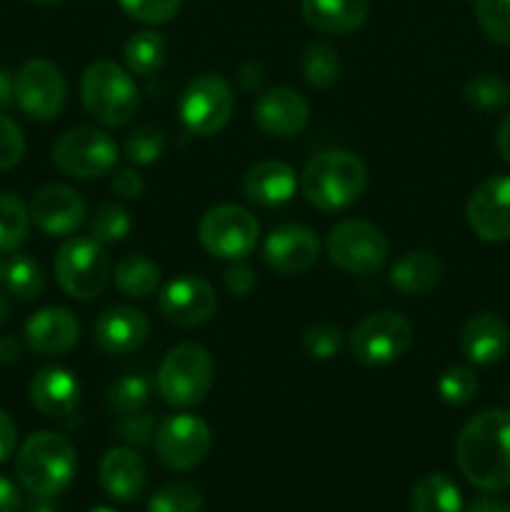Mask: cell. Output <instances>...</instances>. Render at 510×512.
<instances>
[{
  "label": "cell",
  "instance_id": "6da1fadb",
  "mask_svg": "<svg viewBox=\"0 0 510 512\" xmlns=\"http://www.w3.org/2000/svg\"><path fill=\"white\" fill-rule=\"evenodd\" d=\"M455 460L475 488H510V410H483L468 420L455 440Z\"/></svg>",
  "mask_w": 510,
  "mask_h": 512
},
{
  "label": "cell",
  "instance_id": "7a4b0ae2",
  "mask_svg": "<svg viewBox=\"0 0 510 512\" xmlns=\"http://www.w3.org/2000/svg\"><path fill=\"white\" fill-rule=\"evenodd\" d=\"M368 185V170L355 153L348 150H328L308 160L300 188L305 200L323 213H338L350 208Z\"/></svg>",
  "mask_w": 510,
  "mask_h": 512
},
{
  "label": "cell",
  "instance_id": "3957f363",
  "mask_svg": "<svg viewBox=\"0 0 510 512\" xmlns=\"http://www.w3.org/2000/svg\"><path fill=\"white\" fill-rule=\"evenodd\" d=\"M78 453L65 435L35 433L20 445L15 458V473L20 485L35 498H55L63 493L75 478Z\"/></svg>",
  "mask_w": 510,
  "mask_h": 512
},
{
  "label": "cell",
  "instance_id": "277c9868",
  "mask_svg": "<svg viewBox=\"0 0 510 512\" xmlns=\"http://www.w3.org/2000/svg\"><path fill=\"white\" fill-rule=\"evenodd\" d=\"M80 100H83L85 113L108 128L130 123L140 105L138 88L128 70L110 60H98L85 68L80 78Z\"/></svg>",
  "mask_w": 510,
  "mask_h": 512
},
{
  "label": "cell",
  "instance_id": "5b68a950",
  "mask_svg": "<svg viewBox=\"0 0 510 512\" xmlns=\"http://www.w3.org/2000/svg\"><path fill=\"white\" fill-rule=\"evenodd\" d=\"M215 380V363L198 343H180L168 350L158 368V393L170 408L203 403Z\"/></svg>",
  "mask_w": 510,
  "mask_h": 512
},
{
  "label": "cell",
  "instance_id": "8992f818",
  "mask_svg": "<svg viewBox=\"0 0 510 512\" xmlns=\"http://www.w3.org/2000/svg\"><path fill=\"white\" fill-rule=\"evenodd\" d=\"M60 290L73 300H95L113 278V263L105 245L88 238H70L60 245L53 260Z\"/></svg>",
  "mask_w": 510,
  "mask_h": 512
},
{
  "label": "cell",
  "instance_id": "52a82bcc",
  "mask_svg": "<svg viewBox=\"0 0 510 512\" xmlns=\"http://www.w3.org/2000/svg\"><path fill=\"white\" fill-rule=\"evenodd\" d=\"M333 265L350 275H375L388 260V238L368 220L348 218L330 228L325 243Z\"/></svg>",
  "mask_w": 510,
  "mask_h": 512
},
{
  "label": "cell",
  "instance_id": "ba28073f",
  "mask_svg": "<svg viewBox=\"0 0 510 512\" xmlns=\"http://www.w3.org/2000/svg\"><path fill=\"white\" fill-rule=\"evenodd\" d=\"M53 163L68 178H103L118 163V145L103 130L80 125V128L65 130L55 140Z\"/></svg>",
  "mask_w": 510,
  "mask_h": 512
},
{
  "label": "cell",
  "instance_id": "9c48e42d",
  "mask_svg": "<svg viewBox=\"0 0 510 512\" xmlns=\"http://www.w3.org/2000/svg\"><path fill=\"white\" fill-rule=\"evenodd\" d=\"M200 245L213 258L245 260L255 250L260 238V223L250 210L223 203L210 208L198 225Z\"/></svg>",
  "mask_w": 510,
  "mask_h": 512
},
{
  "label": "cell",
  "instance_id": "30bf717a",
  "mask_svg": "<svg viewBox=\"0 0 510 512\" xmlns=\"http://www.w3.org/2000/svg\"><path fill=\"white\" fill-rule=\"evenodd\" d=\"M235 110L233 88L215 73H203L185 85L178 113L185 130L193 135H215L230 123Z\"/></svg>",
  "mask_w": 510,
  "mask_h": 512
},
{
  "label": "cell",
  "instance_id": "8fae6325",
  "mask_svg": "<svg viewBox=\"0 0 510 512\" xmlns=\"http://www.w3.org/2000/svg\"><path fill=\"white\" fill-rule=\"evenodd\" d=\"M413 343V328L403 315L380 310L360 320L350 333V353L360 365L380 368L403 358Z\"/></svg>",
  "mask_w": 510,
  "mask_h": 512
},
{
  "label": "cell",
  "instance_id": "7c38bea8",
  "mask_svg": "<svg viewBox=\"0 0 510 512\" xmlns=\"http://www.w3.org/2000/svg\"><path fill=\"white\" fill-rule=\"evenodd\" d=\"M15 103L25 118L50 123L68 103V83L53 60L33 58L15 75Z\"/></svg>",
  "mask_w": 510,
  "mask_h": 512
},
{
  "label": "cell",
  "instance_id": "4fadbf2b",
  "mask_svg": "<svg viewBox=\"0 0 510 512\" xmlns=\"http://www.w3.org/2000/svg\"><path fill=\"white\" fill-rule=\"evenodd\" d=\"M210 428L203 418L190 413H178L165 418L155 430V453L168 470H193L208 458Z\"/></svg>",
  "mask_w": 510,
  "mask_h": 512
},
{
  "label": "cell",
  "instance_id": "5bb4252c",
  "mask_svg": "<svg viewBox=\"0 0 510 512\" xmlns=\"http://www.w3.org/2000/svg\"><path fill=\"white\" fill-rule=\"evenodd\" d=\"M215 310H218V295L213 285L198 275L170 280L158 295V313L175 328H198L213 318Z\"/></svg>",
  "mask_w": 510,
  "mask_h": 512
},
{
  "label": "cell",
  "instance_id": "9a60e30c",
  "mask_svg": "<svg viewBox=\"0 0 510 512\" xmlns=\"http://www.w3.org/2000/svg\"><path fill=\"white\" fill-rule=\"evenodd\" d=\"M470 230L485 243L510 240V175H493L470 193L465 208Z\"/></svg>",
  "mask_w": 510,
  "mask_h": 512
},
{
  "label": "cell",
  "instance_id": "2e32d148",
  "mask_svg": "<svg viewBox=\"0 0 510 512\" xmlns=\"http://www.w3.org/2000/svg\"><path fill=\"white\" fill-rule=\"evenodd\" d=\"M30 220L35 228L53 238H68L88 218V208L80 193L68 185H45L30 200Z\"/></svg>",
  "mask_w": 510,
  "mask_h": 512
},
{
  "label": "cell",
  "instance_id": "e0dca14e",
  "mask_svg": "<svg viewBox=\"0 0 510 512\" xmlns=\"http://www.w3.org/2000/svg\"><path fill=\"white\" fill-rule=\"evenodd\" d=\"M320 243L305 225H280L263 245V260L280 275H303L318 263Z\"/></svg>",
  "mask_w": 510,
  "mask_h": 512
},
{
  "label": "cell",
  "instance_id": "ac0fdd59",
  "mask_svg": "<svg viewBox=\"0 0 510 512\" xmlns=\"http://www.w3.org/2000/svg\"><path fill=\"white\" fill-rule=\"evenodd\" d=\"M253 120L265 135L295 138L308 125L310 103L293 88H270L255 100Z\"/></svg>",
  "mask_w": 510,
  "mask_h": 512
},
{
  "label": "cell",
  "instance_id": "d6986e66",
  "mask_svg": "<svg viewBox=\"0 0 510 512\" xmlns=\"http://www.w3.org/2000/svg\"><path fill=\"white\" fill-rule=\"evenodd\" d=\"M150 338V320L143 310L115 305L93 323V340L103 353L128 355L143 348Z\"/></svg>",
  "mask_w": 510,
  "mask_h": 512
},
{
  "label": "cell",
  "instance_id": "ffe728a7",
  "mask_svg": "<svg viewBox=\"0 0 510 512\" xmlns=\"http://www.w3.org/2000/svg\"><path fill=\"white\" fill-rule=\"evenodd\" d=\"M25 348L33 353L55 358L65 355L78 345L80 340V323L68 308H43L28 318L23 325Z\"/></svg>",
  "mask_w": 510,
  "mask_h": 512
},
{
  "label": "cell",
  "instance_id": "44dd1931",
  "mask_svg": "<svg viewBox=\"0 0 510 512\" xmlns=\"http://www.w3.org/2000/svg\"><path fill=\"white\" fill-rule=\"evenodd\" d=\"M510 348V328L500 315L475 313L460 330V350L473 365H495Z\"/></svg>",
  "mask_w": 510,
  "mask_h": 512
},
{
  "label": "cell",
  "instance_id": "7402d4cb",
  "mask_svg": "<svg viewBox=\"0 0 510 512\" xmlns=\"http://www.w3.org/2000/svg\"><path fill=\"white\" fill-rule=\"evenodd\" d=\"M30 403L45 418H65L78 408L80 383L70 370L43 368L30 380Z\"/></svg>",
  "mask_w": 510,
  "mask_h": 512
},
{
  "label": "cell",
  "instance_id": "603a6c76",
  "mask_svg": "<svg viewBox=\"0 0 510 512\" xmlns=\"http://www.w3.org/2000/svg\"><path fill=\"white\" fill-rule=\"evenodd\" d=\"M145 463L133 448H110L100 460V485L110 498L130 503L145 488Z\"/></svg>",
  "mask_w": 510,
  "mask_h": 512
},
{
  "label": "cell",
  "instance_id": "cb8c5ba5",
  "mask_svg": "<svg viewBox=\"0 0 510 512\" xmlns=\"http://www.w3.org/2000/svg\"><path fill=\"white\" fill-rule=\"evenodd\" d=\"M295 188H298L295 170L288 163H280V160L255 163L243 178V190L248 200L255 205H263V208L288 203L295 195Z\"/></svg>",
  "mask_w": 510,
  "mask_h": 512
},
{
  "label": "cell",
  "instance_id": "d4e9b609",
  "mask_svg": "<svg viewBox=\"0 0 510 512\" xmlns=\"http://www.w3.org/2000/svg\"><path fill=\"white\" fill-rule=\"evenodd\" d=\"M310 28L325 35H348L368 20L370 0H300Z\"/></svg>",
  "mask_w": 510,
  "mask_h": 512
},
{
  "label": "cell",
  "instance_id": "484cf974",
  "mask_svg": "<svg viewBox=\"0 0 510 512\" xmlns=\"http://www.w3.org/2000/svg\"><path fill=\"white\" fill-rule=\"evenodd\" d=\"M443 280V260L428 250L400 255L388 273V283L403 295H428Z\"/></svg>",
  "mask_w": 510,
  "mask_h": 512
},
{
  "label": "cell",
  "instance_id": "4316f807",
  "mask_svg": "<svg viewBox=\"0 0 510 512\" xmlns=\"http://www.w3.org/2000/svg\"><path fill=\"white\" fill-rule=\"evenodd\" d=\"M410 510L413 512H463L460 490L448 475H423L410 490Z\"/></svg>",
  "mask_w": 510,
  "mask_h": 512
},
{
  "label": "cell",
  "instance_id": "83f0119b",
  "mask_svg": "<svg viewBox=\"0 0 510 512\" xmlns=\"http://www.w3.org/2000/svg\"><path fill=\"white\" fill-rule=\"evenodd\" d=\"M115 288L128 298H150L160 285V268L140 253L123 255L113 270Z\"/></svg>",
  "mask_w": 510,
  "mask_h": 512
},
{
  "label": "cell",
  "instance_id": "f1b7e54d",
  "mask_svg": "<svg viewBox=\"0 0 510 512\" xmlns=\"http://www.w3.org/2000/svg\"><path fill=\"white\" fill-rule=\"evenodd\" d=\"M123 58L130 73L155 75L163 68L165 58H168V45H165L163 35L155 33V30H140V33L128 38L123 48Z\"/></svg>",
  "mask_w": 510,
  "mask_h": 512
},
{
  "label": "cell",
  "instance_id": "f546056e",
  "mask_svg": "<svg viewBox=\"0 0 510 512\" xmlns=\"http://www.w3.org/2000/svg\"><path fill=\"white\" fill-rule=\"evenodd\" d=\"M3 288L8 290L13 298L18 300H35L40 298L45 288V278L40 265L33 258L25 255H15V258L5 260L3 263Z\"/></svg>",
  "mask_w": 510,
  "mask_h": 512
},
{
  "label": "cell",
  "instance_id": "4dcf8cb0",
  "mask_svg": "<svg viewBox=\"0 0 510 512\" xmlns=\"http://www.w3.org/2000/svg\"><path fill=\"white\" fill-rule=\"evenodd\" d=\"M303 78L313 88L325 90L338 83L343 73V63L333 45L328 43H310L303 53Z\"/></svg>",
  "mask_w": 510,
  "mask_h": 512
},
{
  "label": "cell",
  "instance_id": "1f68e13d",
  "mask_svg": "<svg viewBox=\"0 0 510 512\" xmlns=\"http://www.w3.org/2000/svg\"><path fill=\"white\" fill-rule=\"evenodd\" d=\"M30 230V210L13 193H0V253H15Z\"/></svg>",
  "mask_w": 510,
  "mask_h": 512
},
{
  "label": "cell",
  "instance_id": "d6a6232c",
  "mask_svg": "<svg viewBox=\"0 0 510 512\" xmlns=\"http://www.w3.org/2000/svg\"><path fill=\"white\" fill-rule=\"evenodd\" d=\"M150 398V383L138 373H128L123 378L115 380L108 388V395H105V403H108V410L118 418H125V415L140 413L145 408Z\"/></svg>",
  "mask_w": 510,
  "mask_h": 512
},
{
  "label": "cell",
  "instance_id": "836d02e7",
  "mask_svg": "<svg viewBox=\"0 0 510 512\" xmlns=\"http://www.w3.org/2000/svg\"><path fill=\"white\" fill-rule=\"evenodd\" d=\"M463 98L470 108L480 110V113H495L510 103V85L498 75L480 73L465 83Z\"/></svg>",
  "mask_w": 510,
  "mask_h": 512
},
{
  "label": "cell",
  "instance_id": "e575fe53",
  "mask_svg": "<svg viewBox=\"0 0 510 512\" xmlns=\"http://www.w3.org/2000/svg\"><path fill=\"white\" fill-rule=\"evenodd\" d=\"M130 213L120 203H103L88 218L90 238L100 245L120 243L130 233Z\"/></svg>",
  "mask_w": 510,
  "mask_h": 512
},
{
  "label": "cell",
  "instance_id": "d590c367",
  "mask_svg": "<svg viewBox=\"0 0 510 512\" xmlns=\"http://www.w3.org/2000/svg\"><path fill=\"white\" fill-rule=\"evenodd\" d=\"M473 13L493 43L510 48V0H473Z\"/></svg>",
  "mask_w": 510,
  "mask_h": 512
},
{
  "label": "cell",
  "instance_id": "8d00e7d4",
  "mask_svg": "<svg viewBox=\"0 0 510 512\" xmlns=\"http://www.w3.org/2000/svg\"><path fill=\"white\" fill-rule=\"evenodd\" d=\"M203 495L190 483H168L148 500V512H200Z\"/></svg>",
  "mask_w": 510,
  "mask_h": 512
},
{
  "label": "cell",
  "instance_id": "74e56055",
  "mask_svg": "<svg viewBox=\"0 0 510 512\" xmlns=\"http://www.w3.org/2000/svg\"><path fill=\"white\" fill-rule=\"evenodd\" d=\"M475 393H478V375L468 365H453L438 378V395L443 398V403L453 405V408L468 405Z\"/></svg>",
  "mask_w": 510,
  "mask_h": 512
},
{
  "label": "cell",
  "instance_id": "f35d334b",
  "mask_svg": "<svg viewBox=\"0 0 510 512\" xmlns=\"http://www.w3.org/2000/svg\"><path fill=\"white\" fill-rule=\"evenodd\" d=\"M165 150V133L153 125L135 128L125 140V158L133 165H150L163 155Z\"/></svg>",
  "mask_w": 510,
  "mask_h": 512
},
{
  "label": "cell",
  "instance_id": "ab89813d",
  "mask_svg": "<svg viewBox=\"0 0 510 512\" xmlns=\"http://www.w3.org/2000/svg\"><path fill=\"white\" fill-rule=\"evenodd\" d=\"M303 348L308 350L310 358L330 360L343 348V333H340L338 325L315 323L303 333Z\"/></svg>",
  "mask_w": 510,
  "mask_h": 512
},
{
  "label": "cell",
  "instance_id": "60d3db41",
  "mask_svg": "<svg viewBox=\"0 0 510 512\" xmlns=\"http://www.w3.org/2000/svg\"><path fill=\"white\" fill-rule=\"evenodd\" d=\"M130 18L145 25H163L178 15L183 0H118Z\"/></svg>",
  "mask_w": 510,
  "mask_h": 512
},
{
  "label": "cell",
  "instance_id": "b9f144b4",
  "mask_svg": "<svg viewBox=\"0 0 510 512\" xmlns=\"http://www.w3.org/2000/svg\"><path fill=\"white\" fill-rule=\"evenodd\" d=\"M25 155V135L15 120L0 113V173L15 168Z\"/></svg>",
  "mask_w": 510,
  "mask_h": 512
},
{
  "label": "cell",
  "instance_id": "7bdbcfd3",
  "mask_svg": "<svg viewBox=\"0 0 510 512\" xmlns=\"http://www.w3.org/2000/svg\"><path fill=\"white\" fill-rule=\"evenodd\" d=\"M155 430H158L155 428V418L150 413H145V410L125 415V418H120L118 425H115V435H118L123 443L138 445V448H143V445L150 443V438H155Z\"/></svg>",
  "mask_w": 510,
  "mask_h": 512
},
{
  "label": "cell",
  "instance_id": "ee69618b",
  "mask_svg": "<svg viewBox=\"0 0 510 512\" xmlns=\"http://www.w3.org/2000/svg\"><path fill=\"white\" fill-rule=\"evenodd\" d=\"M225 288L240 298L250 295V290L255 288V270L243 260H233V265L225 270Z\"/></svg>",
  "mask_w": 510,
  "mask_h": 512
},
{
  "label": "cell",
  "instance_id": "f6af8a7d",
  "mask_svg": "<svg viewBox=\"0 0 510 512\" xmlns=\"http://www.w3.org/2000/svg\"><path fill=\"white\" fill-rule=\"evenodd\" d=\"M113 190L123 200H138L140 195H143L145 183H143V178L135 173V170L123 168L113 175Z\"/></svg>",
  "mask_w": 510,
  "mask_h": 512
},
{
  "label": "cell",
  "instance_id": "bcb514c9",
  "mask_svg": "<svg viewBox=\"0 0 510 512\" xmlns=\"http://www.w3.org/2000/svg\"><path fill=\"white\" fill-rule=\"evenodd\" d=\"M15 443H18V428H15L13 418L5 410H0V463L13 455Z\"/></svg>",
  "mask_w": 510,
  "mask_h": 512
},
{
  "label": "cell",
  "instance_id": "7dc6e473",
  "mask_svg": "<svg viewBox=\"0 0 510 512\" xmlns=\"http://www.w3.org/2000/svg\"><path fill=\"white\" fill-rule=\"evenodd\" d=\"M20 493L8 478L0 475V512H18L20 510Z\"/></svg>",
  "mask_w": 510,
  "mask_h": 512
},
{
  "label": "cell",
  "instance_id": "c3c4849f",
  "mask_svg": "<svg viewBox=\"0 0 510 512\" xmlns=\"http://www.w3.org/2000/svg\"><path fill=\"white\" fill-rule=\"evenodd\" d=\"M263 80H265L263 65L248 63L243 65V70H240V85H243L245 90H258L260 85H263Z\"/></svg>",
  "mask_w": 510,
  "mask_h": 512
},
{
  "label": "cell",
  "instance_id": "681fc988",
  "mask_svg": "<svg viewBox=\"0 0 510 512\" xmlns=\"http://www.w3.org/2000/svg\"><path fill=\"white\" fill-rule=\"evenodd\" d=\"M495 148H498L500 158L510 165V113L500 120L498 135H495Z\"/></svg>",
  "mask_w": 510,
  "mask_h": 512
},
{
  "label": "cell",
  "instance_id": "f907efd6",
  "mask_svg": "<svg viewBox=\"0 0 510 512\" xmlns=\"http://www.w3.org/2000/svg\"><path fill=\"white\" fill-rule=\"evenodd\" d=\"M20 340L13 335H0V363L10 365L20 358Z\"/></svg>",
  "mask_w": 510,
  "mask_h": 512
},
{
  "label": "cell",
  "instance_id": "816d5d0a",
  "mask_svg": "<svg viewBox=\"0 0 510 512\" xmlns=\"http://www.w3.org/2000/svg\"><path fill=\"white\" fill-rule=\"evenodd\" d=\"M10 103H15V78L0 68V108H8Z\"/></svg>",
  "mask_w": 510,
  "mask_h": 512
},
{
  "label": "cell",
  "instance_id": "f5cc1de1",
  "mask_svg": "<svg viewBox=\"0 0 510 512\" xmlns=\"http://www.w3.org/2000/svg\"><path fill=\"white\" fill-rule=\"evenodd\" d=\"M465 512H510V503H505V500L485 498V500H478V503L470 505Z\"/></svg>",
  "mask_w": 510,
  "mask_h": 512
},
{
  "label": "cell",
  "instance_id": "db71d44e",
  "mask_svg": "<svg viewBox=\"0 0 510 512\" xmlns=\"http://www.w3.org/2000/svg\"><path fill=\"white\" fill-rule=\"evenodd\" d=\"M8 318V298H5V288H3V263H0V325L5 323Z\"/></svg>",
  "mask_w": 510,
  "mask_h": 512
},
{
  "label": "cell",
  "instance_id": "11a10c76",
  "mask_svg": "<svg viewBox=\"0 0 510 512\" xmlns=\"http://www.w3.org/2000/svg\"><path fill=\"white\" fill-rule=\"evenodd\" d=\"M28 512H58V508L50 503V498H38L33 505H30Z\"/></svg>",
  "mask_w": 510,
  "mask_h": 512
},
{
  "label": "cell",
  "instance_id": "9f6ffc18",
  "mask_svg": "<svg viewBox=\"0 0 510 512\" xmlns=\"http://www.w3.org/2000/svg\"><path fill=\"white\" fill-rule=\"evenodd\" d=\"M88 512H115L113 508H105V505H98V508H90Z\"/></svg>",
  "mask_w": 510,
  "mask_h": 512
},
{
  "label": "cell",
  "instance_id": "6f0895ef",
  "mask_svg": "<svg viewBox=\"0 0 510 512\" xmlns=\"http://www.w3.org/2000/svg\"><path fill=\"white\" fill-rule=\"evenodd\" d=\"M33 3H40V5H53V3H60V0H33Z\"/></svg>",
  "mask_w": 510,
  "mask_h": 512
},
{
  "label": "cell",
  "instance_id": "680465c9",
  "mask_svg": "<svg viewBox=\"0 0 510 512\" xmlns=\"http://www.w3.org/2000/svg\"><path fill=\"white\" fill-rule=\"evenodd\" d=\"M505 393H508V403H510V385H508V390H505Z\"/></svg>",
  "mask_w": 510,
  "mask_h": 512
}]
</instances>
